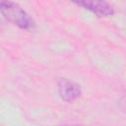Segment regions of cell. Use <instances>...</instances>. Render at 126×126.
I'll list each match as a JSON object with an SVG mask.
<instances>
[{
    "label": "cell",
    "mask_w": 126,
    "mask_h": 126,
    "mask_svg": "<svg viewBox=\"0 0 126 126\" xmlns=\"http://www.w3.org/2000/svg\"><path fill=\"white\" fill-rule=\"evenodd\" d=\"M0 11L8 22L22 30L30 31L35 28V22L33 19L17 3L1 1Z\"/></svg>",
    "instance_id": "1"
},
{
    "label": "cell",
    "mask_w": 126,
    "mask_h": 126,
    "mask_svg": "<svg viewBox=\"0 0 126 126\" xmlns=\"http://www.w3.org/2000/svg\"><path fill=\"white\" fill-rule=\"evenodd\" d=\"M73 3L83 7L86 10H89L97 17H109L114 14V8L105 1L79 0V1H74Z\"/></svg>",
    "instance_id": "2"
},
{
    "label": "cell",
    "mask_w": 126,
    "mask_h": 126,
    "mask_svg": "<svg viewBox=\"0 0 126 126\" xmlns=\"http://www.w3.org/2000/svg\"><path fill=\"white\" fill-rule=\"evenodd\" d=\"M58 94L64 101L72 102L81 95L82 92L78 84L66 78H61L58 81Z\"/></svg>",
    "instance_id": "3"
},
{
    "label": "cell",
    "mask_w": 126,
    "mask_h": 126,
    "mask_svg": "<svg viewBox=\"0 0 126 126\" xmlns=\"http://www.w3.org/2000/svg\"><path fill=\"white\" fill-rule=\"evenodd\" d=\"M59 126H82V125H78V124H62Z\"/></svg>",
    "instance_id": "4"
}]
</instances>
